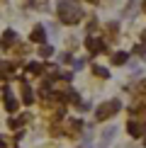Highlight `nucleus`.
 I'll return each instance as SVG.
<instances>
[{"instance_id": "412c9836", "label": "nucleus", "mask_w": 146, "mask_h": 148, "mask_svg": "<svg viewBox=\"0 0 146 148\" xmlns=\"http://www.w3.org/2000/svg\"><path fill=\"white\" fill-rule=\"evenodd\" d=\"M76 107L81 109V112H88V109H90V104H88V102H81V104H76Z\"/></svg>"}, {"instance_id": "f257e3e1", "label": "nucleus", "mask_w": 146, "mask_h": 148, "mask_svg": "<svg viewBox=\"0 0 146 148\" xmlns=\"http://www.w3.org/2000/svg\"><path fill=\"white\" fill-rule=\"evenodd\" d=\"M59 20L63 22V24H78L81 22V17H83V12L78 5H73V3H59Z\"/></svg>"}, {"instance_id": "aec40b11", "label": "nucleus", "mask_w": 146, "mask_h": 148, "mask_svg": "<svg viewBox=\"0 0 146 148\" xmlns=\"http://www.w3.org/2000/svg\"><path fill=\"white\" fill-rule=\"evenodd\" d=\"M136 92H141V95H146V80H141V83L136 85Z\"/></svg>"}, {"instance_id": "f3484780", "label": "nucleus", "mask_w": 146, "mask_h": 148, "mask_svg": "<svg viewBox=\"0 0 146 148\" xmlns=\"http://www.w3.org/2000/svg\"><path fill=\"white\" fill-rule=\"evenodd\" d=\"M0 148H17V146H15V143H10V138L0 136Z\"/></svg>"}, {"instance_id": "ddd939ff", "label": "nucleus", "mask_w": 146, "mask_h": 148, "mask_svg": "<svg viewBox=\"0 0 146 148\" xmlns=\"http://www.w3.org/2000/svg\"><path fill=\"white\" fill-rule=\"evenodd\" d=\"M51 53H54V46H49V44H41V46H39V56H41V58H49Z\"/></svg>"}, {"instance_id": "6ab92c4d", "label": "nucleus", "mask_w": 146, "mask_h": 148, "mask_svg": "<svg viewBox=\"0 0 146 148\" xmlns=\"http://www.w3.org/2000/svg\"><path fill=\"white\" fill-rule=\"evenodd\" d=\"M15 51H17V53H20V56H27V53H29V46H17V49H15Z\"/></svg>"}, {"instance_id": "9b49d317", "label": "nucleus", "mask_w": 146, "mask_h": 148, "mask_svg": "<svg viewBox=\"0 0 146 148\" xmlns=\"http://www.w3.org/2000/svg\"><path fill=\"white\" fill-rule=\"evenodd\" d=\"M127 58H129V56H127L124 51H117V53L112 56V63H114V66H124V63H127Z\"/></svg>"}, {"instance_id": "1a4fd4ad", "label": "nucleus", "mask_w": 146, "mask_h": 148, "mask_svg": "<svg viewBox=\"0 0 146 148\" xmlns=\"http://www.w3.org/2000/svg\"><path fill=\"white\" fill-rule=\"evenodd\" d=\"M5 109H8V112H15L17 109V100L12 97V92L8 88H5Z\"/></svg>"}, {"instance_id": "423d86ee", "label": "nucleus", "mask_w": 146, "mask_h": 148, "mask_svg": "<svg viewBox=\"0 0 146 148\" xmlns=\"http://www.w3.org/2000/svg\"><path fill=\"white\" fill-rule=\"evenodd\" d=\"M114 134H117V129H114V126L105 129V134H102V141H100V143H97V148H107V146H110V141L114 138Z\"/></svg>"}, {"instance_id": "4be33fe9", "label": "nucleus", "mask_w": 146, "mask_h": 148, "mask_svg": "<svg viewBox=\"0 0 146 148\" xmlns=\"http://www.w3.org/2000/svg\"><path fill=\"white\" fill-rule=\"evenodd\" d=\"M144 10H146V3H144Z\"/></svg>"}, {"instance_id": "20e7f679", "label": "nucleus", "mask_w": 146, "mask_h": 148, "mask_svg": "<svg viewBox=\"0 0 146 148\" xmlns=\"http://www.w3.org/2000/svg\"><path fill=\"white\" fill-rule=\"evenodd\" d=\"M20 90H22V102L24 104H34V95H32V90H29V85L24 83V80H20Z\"/></svg>"}, {"instance_id": "f03ea898", "label": "nucleus", "mask_w": 146, "mask_h": 148, "mask_svg": "<svg viewBox=\"0 0 146 148\" xmlns=\"http://www.w3.org/2000/svg\"><path fill=\"white\" fill-rule=\"evenodd\" d=\"M122 109V102L119 100H110V102H102L100 107L95 109V119L97 121H105V119H110V116H114Z\"/></svg>"}, {"instance_id": "9d476101", "label": "nucleus", "mask_w": 146, "mask_h": 148, "mask_svg": "<svg viewBox=\"0 0 146 148\" xmlns=\"http://www.w3.org/2000/svg\"><path fill=\"white\" fill-rule=\"evenodd\" d=\"M44 36H46L44 27H34L32 34H29V39H32V41H39V44H44Z\"/></svg>"}, {"instance_id": "0eeeda50", "label": "nucleus", "mask_w": 146, "mask_h": 148, "mask_svg": "<svg viewBox=\"0 0 146 148\" xmlns=\"http://www.w3.org/2000/svg\"><path fill=\"white\" fill-rule=\"evenodd\" d=\"M81 129H83V124L78 119H68V121H66V134H68V136H76Z\"/></svg>"}, {"instance_id": "7ed1b4c3", "label": "nucleus", "mask_w": 146, "mask_h": 148, "mask_svg": "<svg viewBox=\"0 0 146 148\" xmlns=\"http://www.w3.org/2000/svg\"><path fill=\"white\" fill-rule=\"evenodd\" d=\"M85 46H88L90 53H105V51H107V44H105L102 39H95V36H88Z\"/></svg>"}, {"instance_id": "4468645a", "label": "nucleus", "mask_w": 146, "mask_h": 148, "mask_svg": "<svg viewBox=\"0 0 146 148\" xmlns=\"http://www.w3.org/2000/svg\"><path fill=\"white\" fill-rule=\"evenodd\" d=\"M93 73H95L97 78H110V71L102 68V66H93Z\"/></svg>"}, {"instance_id": "a211bd4d", "label": "nucleus", "mask_w": 146, "mask_h": 148, "mask_svg": "<svg viewBox=\"0 0 146 148\" xmlns=\"http://www.w3.org/2000/svg\"><path fill=\"white\" fill-rule=\"evenodd\" d=\"M85 63H88L85 58H78V61H73V68H76V71H81V68H85Z\"/></svg>"}, {"instance_id": "dca6fc26", "label": "nucleus", "mask_w": 146, "mask_h": 148, "mask_svg": "<svg viewBox=\"0 0 146 148\" xmlns=\"http://www.w3.org/2000/svg\"><path fill=\"white\" fill-rule=\"evenodd\" d=\"M134 53L141 56V58H146V46H144V44H136V46H134Z\"/></svg>"}, {"instance_id": "39448f33", "label": "nucleus", "mask_w": 146, "mask_h": 148, "mask_svg": "<svg viewBox=\"0 0 146 148\" xmlns=\"http://www.w3.org/2000/svg\"><path fill=\"white\" fill-rule=\"evenodd\" d=\"M127 131H129V136H134V138H139L144 134V124H139V121H129V124H127Z\"/></svg>"}, {"instance_id": "6e6552de", "label": "nucleus", "mask_w": 146, "mask_h": 148, "mask_svg": "<svg viewBox=\"0 0 146 148\" xmlns=\"http://www.w3.org/2000/svg\"><path fill=\"white\" fill-rule=\"evenodd\" d=\"M15 39H17V34L12 32V29H8V32L3 34V41H0V46H3V49H10L12 44H15Z\"/></svg>"}, {"instance_id": "f8f14e48", "label": "nucleus", "mask_w": 146, "mask_h": 148, "mask_svg": "<svg viewBox=\"0 0 146 148\" xmlns=\"http://www.w3.org/2000/svg\"><path fill=\"white\" fill-rule=\"evenodd\" d=\"M41 71H44V66H41V63H29V66H27V73H29V75H39Z\"/></svg>"}, {"instance_id": "2eb2a0df", "label": "nucleus", "mask_w": 146, "mask_h": 148, "mask_svg": "<svg viewBox=\"0 0 146 148\" xmlns=\"http://www.w3.org/2000/svg\"><path fill=\"white\" fill-rule=\"evenodd\" d=\"M117 34H119V27H117L114 22H110V24H107V36H110V39H114Z\"/></svg>"}]
</instances>
